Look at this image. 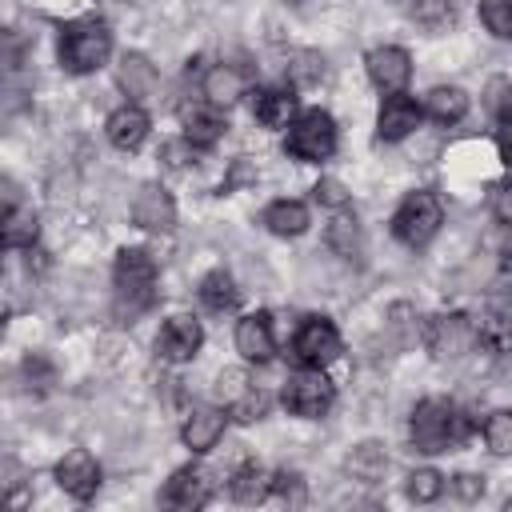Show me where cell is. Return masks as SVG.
I'll return each mask as SVG.
<instances>
[{
  "mask_svg": "<svg viewBox=\"0 0 512 512\" xmlns=\"http://www.w3.org/2000/svg\"><path fill=\"white\" fill-rule=\"evenodd\" d=\"M448 488H452L456 500H480L484 496V476L480 472H456L448 480Z\"/></svg>",
  "mask_w": 512,
  "mask_h": 512,
  "instance_id": "cell-38",
  "label": "cell"
},
{
  "mask_svg": "<svg viewBox=\"0 0 512 512\" xmlns=\"http://www.w3.org/2000/svg\"><path fill=\"white\" fill-rule=\"evenodd\" d=\"M468 436H472V424H468V416H464L452 400L428 396V400H420V404L412 408L408 440H412L416 452H424V456L452 452V448H460Z\"/></svg>",
  "mask_w": 512,
  "mask_h": 512,
  "instance_id": "cell-1",
  "label": "cell"
},
{
  "mask_svg": "<svg viewBox=\"0 0 512 512\" xmlns=\"http://www.w3.org/2000/svg\"><path fill=\"white\" fill-rule=\"evenodd\" d=\"M412 20L424 32H440L452 24V0H412Z\"/></svg>",
  "mask_w": 512,
  "mask_h": 512,
  "instance_id": "cell-33",
  "label": "cell"
},
{
  "mask_svg": "<svg viewBox=\"0 0 512 512\" xmlns=\"http://www.w3.org/2000/svg\"><path fill=\"white\" fill-rule=\"evenodd\" d=\"M252 388V380H248V372L244 368H224L220 376H216V400L228 408V404H236L244 392Z\"/></svg>",
  "mask_w": 512,
  "mask_h": 512,
  "instance_id": "cell-35",
  "label": "cell"
},
{
  "mask_svg": "<svg viewBox=\"0 0 512 512\" xmlns=\"http://www.w3.org/2000/svg\"><path fill=\"white\" fill-rule=\"evenodd\" d=\"M132 220L144 232H172L176 228V204L164 184H144L132 200Z\"/></svg>",
  "mask_w": 512,
  "mask_h": 512,
  "instance_id": "cell-15",
  "label": "cell"
},
{
  "mask_svg": "<svg viewBox=\"0 0 512 512\" xmlns=\"http://www.w3.org/2000/svg\"><path fill=\"white\" fill-rule=\"evenodd\" d=\"M276 492H280L284 500H288V496L300 500V476H296V472H280V476H276Z\"/></svg>",
  "mask_w": 512,
  "mask_h": 512,
  "instance_id": "cell-40",
  "label": "cell"
},
{
  "mask_svg": "<svg viewBox=\"0 0 512 512\" xmlns=\"http://www.w3.org/2000/svg\"><path fill=\"white\" fill-rule=\"evenodd\" d=\"M200 92H204L208 104L232 108L240 96H248V80H244V72L232 68V64H212V68L204 72V80H200Z\"/></svg>",
  "mask_w": 512,
  "mask_h": 512,
  "instance_id": "cell-20",
  "label": "cell"
},
{
  "mask_svg": "<svg viewBox=\"0 0 512 512\" xmlns=\"http://www.w3.org/2000/svg\"><path fill=\"white\" fill-rule=\"evenodd\" d=\"M324 80V56L320 52H296L288 64V88H312Z\"/></svg>",
  "mask_w": 512,
  "mask_h": 512,
  "instance_id": "cell-31",
  "label": "cell"
},
{
  "mask_svg": "<svg viewBox=\"0 0 512 512\" xmlns=\"http://www.w3.org/2000/svg\"><path fill=\"white\" fill-rule=\"evenodd\" d=\"M404 492H408L412 504H432V500H440V492H444V476H440L436 468H416V472H408Z\"/></svg>",
  "mask_w": 512,
  "mask_h": 512,
  "instance_id": "cell-30",
  "label": "cell"
},
{
  "mask_svg": "<svg viewBox=\"0 0 512 512\" xmlns=\"http://www.w3.org/2000/svg\"><path fill=\"white\" fill-rule=\"evenodd\" d=\"M344 472H348L352 480H360V484L384 480V472H388V452H384V444H376V440L356 444V448L344 456Z\"/></svg>",
  "mask_w": 512,
  "mask_h": 512,
  "instance_id": "cell-22",
  "label": "cell"
},
{
  "mask_svg": "<svg viewBox=\"0 0 512 512\" xmlns=\"http://www.w3.org/2000/svg\"><path fill=\"white\" fill-rule=\"evenodd\" d=\"M280 400H284V408H288L292 416H300V420H320V416L332 408L336 388H332V380L324 376V368H308V364H304L300 372H292V376L284 380Z\"/></svg>",
  "mask_w": 512,
  "mask_h": 512,
  "instance_id": "cell-6",
  "label": "cell"
},
{
  "mask_svg": "<svg viewBox=\"0 0 512 512\" xmlns=\"http://www.w3.org/2000/svg\"><path fill=\"white\" fill-rule=\"evenodd\" d=\"M40 236V220L32 208H8L4 212V248H32Z\"/></svg>",
  "mask_w": 512,
  "mask_h": 512,
  "instance_id": "cell-27",
  "label": "cell"
},
{
  "mask_svg": "<svg viewBox=\"0 0 512 512\" xmlns=\"http://www.w3.org/2000/svg\"><path fill=\"white\" fill-rule=\"evenodd\" d=\"M200 304H204L208 312H228V308L236 304V280H232L224 268L208 272V276L200 280Z\"/></svg>",
  "mask_w": 512,
  "mask_h": 512,
  "instance_id": "cell-28",
  "label": "cell"
},
{
  "mask_svg": "<svg viewBox=\"0 0 512 512\" xmlns=\"http://www.w3.org/2000/svg\"><path fill=\"white\" fill-rule=\"evenodd\" d=\"M148 128H152V120H148V112H144L140 104L116 108V112L108 116V124H104L108 140H112L120 152H136V148L148 140Z\"/></svg>",
  "mask_w": 512,
  "mask_h": 512,
  "instance_id": "cell-19",
  "label": "cell"
},
{
  "mask_svg": "<svg viewBox=\"0 0 512 512\" xmlns=\"http://www.w3.org/2000/svg\"><path fill=\"white\" fill-rule=\"evenodd\" d=\"M180 128H184V140L196 144V148H216L228 132V120H224V108L208 104V100H196V104H184L180 108Z\"/></svg>",
  "mask_w": 512,
  "mask_h": 512,
  "instance_id": "cell-13",
  "label": "cell"
},
{
  "mask_svg": "<svg viewBox=\"0 0 512 512\" xmlns=\"http://www.w3.org/2000/svg\"><path fill=\"white\" fill-rule=\"evenodd\" d=\"M252 96V116H256V124H264V128H288L300 112H296V88H256V92H248Z\"/></svg>",
  "mask_w": 512,
  "mask_h": 512,
  "instance_id": "cell-18",
  "label": "cell"
},
{
  "mask_svg": "<svg viewBox=\"0 0 512 512\" xmlns=\"http://www.w3.org/2000/svg\"><path fill=\"white\" fill-rule=\"evenodd\" d=\"M364 68H368V80L388 96V92H404L408 80H412V56L396 44H380L364 56Z\"/></svg>",
  "mask_w": 512,
  "mask_h": 512,
  "instance_id": "cell-10",
  "label": "cell"
},
{
  "mask_svg": "<svg viewBox=\"0 0 512 512\" xmlns=\"http://www.w3.org/2000/svg\"><path fill=\"white\" fill-rule=\"evenodd\" d=\"M268 404H272V400H268V392L252 384L236 404H228V416H232L236 424H256V420H264V416H268Z\"/></svg>",
  "mask_w": 512,
  "mask_h": 512,
  "instance_id": "cell-32",
  "label": "cell"
},
{
  "mask_svg": "<svg viewBox=\"0 0 512 512\" xmlns=\"http://www.w3.org/2000/svg\"><path fill=\"white\" fill-rule=\"evenodd\" d=\"M200 344H204V328H200L196 316H168L164 328H160V336H156V352L168 364L192 360L200 352Z\"/></svg>",
  "mask_w": 512,
  "mask_h": 512,
  "instance_id": "cell-11",
  "label": "cell"
},
{
  "mask_svg": "<svg viewBox=\"0 0 512 512\" xmlns=\"http://www.w3.org/2000/svg\"><path fill=\"white\" fill-rule=\"evenodd\" d=\"M56 484H60V492H68L72 500L84 504V500H92L96 488H100V464L92 460V452L72 448V452H64L60 464H56Z\"/></svg>",
  "mask_w": 512,
  "mask_h": 512,
  "instance_id": "cell-12",
  "label": "cell"
},
{
  "mask_svg": "<svg viewBox=\"0 0 512 512\" xmlns=\"http://www.w3.org/2000/svg\"><path fill=\"white\" fill-rule=\"evenodd\" d=\"M112 56V28L100 16H80L60 28V64L76 76L96 72Z\"/></svg>",
  "mask_w": 512,
  "mask_h": 512,
  "instance_id": "cell-3",
  "label": "cell"
},
{
  "mask_svg": "<svg viewBox=\"0 0 512 512\" xmlns=\"http://www.w3.org/2000/svg\"><path fill=\"white\" fill-rule=\"evenodd\" d=\"M228 492L236 504H260L276 492V476L264 468V464H240L232 476H228Z\"/></svg>",
  "mask_w": 512,
  "mask_h": 512,
  "instance_id": "cell-21",
  "label": "cell"
},
{
  "mask_svg": "<svg viewBox=\"0 0 512 512\" xmlns=\"http://www.w3.org/2000/svg\"><path fill=\"white\" fill-rule=\"evenodd\" d=\"M308 224H312V216H308L304 200H272L264 208V228L272 236H300Z\"/></svg>",
  "mask_w": 512,
  "mask_h": 512,
  "instance_id": "cell-24",
  "label": "cell"
},
{
  "mask_svg": "<svg viewBox=\"0 0 512 512\" xmlns=\"http://www.w3.org/2000/svg\"><path fill=\"white\" fill-rule=\"evenodd\" d=\"M444 224V208L428 188H416L400 200V208L392 212V236L408 248H424Z\"/></svg>",
  "mask_w": 512,
  "mask_h": 512,
  "instance_id": "cell-4",
  "label": "cell"
},
{
  "mask_svg": "<svg viewBox=\"0 0 512 512\" xmlns=\"http://www.w3.org/2000/svg\"><path fill=\"white\" fill-rule=\"evenodd\" d=\"M484 444L492 456H512V408H496L484 420Z\"/></svg>",
  "mask_w": 512,
  "mask_h": 512,
  "instance_id": "cell-29",
  "label": "cell"
},
{
  "mask_svg": "<svg viewBox=\"0 0 512 512\" xmlns=\"http://www.w3.org/2000/svg\"><path fill=\"white\" fill-rule=\"evenodd\" d=\"M156 260L144 248H120L116 268H112V288H116V312L136 320L156 304Z\"/></svg>",
  "mask_w": 512,
  "mask_h": 512,
  "instance_id": "cell-2",
  "label": "cell"
},
{
  "mask_svg": "<svg viewBox=\"0 0 512 512\" xmlns=\"http://www.w3.org/2000/svg\"><path fill=\"white\" fill-rule=\"evenodd\" d=\"M508 508H512V500H508Z\"/></svg>",
  "mask_w": 512,
  "mask_h": 512,
  "instance_id": "cell-41",
  "label": "cell"
},
{
  "mask_svg": "<svg viewBox=\"0 0 512 512\" xmlns=\"http://www.w3.org/2000/svg\"><path fill=\"white\" fill-rule=\"evenodd\" d=\"M496 148H500V160L512 164V88L496 112Z\"/></svg>",
  "mask_w": 512,
  "mask_h": 512,
  "instance_id": "cell-36",
  "label": "cell"
},
{
  "mask_svg": "<svg viewBox=\"0 0 512 512\" xmlns=\"http://www.w3.org/2000/svg\"><path fill=\"white\" fill-rule=\"evenodd\" d=\"M424 120V104H416L408 92H388L380 112H376V140L384 144H400L404 136H412Z\"/></svg>",
  "mask_w": 512,
  "mask_h": 512,
  "instance_id": "cell-9",
  "label": "cell"
},
{
  "mask_svg": "<svg viewBox=\"0 0 512 512\" xmlns=\"http://www.w3.org/2000/svg\"><path fill=\"white\" fill-rule=\"evenodd\" d=\"M480 20L496 40L512 36V0H480Z\"/></svg>",
  "mask_w": 512,
  "mask_h": 512,
  "instance_id": "cell-34",
  "label": "cell"
},
{
  "mask_svg": "<svg viewBox=\"0 0 512 512\" xmlns=\"http://www.w3.org/2000/svg\"><path fill=\"white\" fill-rule=\"evenodd\" d=\"M212 500V480L204 468L188 464V468H176L172 480L164 484V504L180 508V512H192V508H204Z\"/></svg>",
  "mask_w": 512,
  "mask_h": 512,
  "instance_id": "cell-17",
  "label": "cell"
},
{
  "mask_svg": "<svg viewBox=\"0 0 512 512\" xmlns=\"http://www.w3.org/2000/svg\"><path fill=\"white\" fill-rule=\"evenodd\" d=\"M424 344L436 360H460L480 344V328L464 312H440L424 324Z\"/></svg>",
  "mask_w": 512,
  "mask_h": 512,
  "instance_id": "cell-7",
  "label": "cell"
},
{
  "mask_svg": "<svg viewBox=\"0 0 512 512\" xmlns=\"http://www.w3.org/2000/svg\"><path fill=\"white\" fill-rule=\"evenodd\" d=\"M236 352L252 364H268L276 352V336H272V316L268 312H248L236 320Z\"/></svg>",
  "mask_w": 512,
  "mask_h": 512,
  "instance_id": "cell-16",
  "label": "cell"
},
{
  "mask_svg": "<svg viewBox=\"0 0 512 512\" xmlns=\"http://www.w3.org/2000/svg\"><path fill=\"white\" fill-rule=\"evenodd\" d=\"M424 116H432L436 124H460L468 116V92L456 84H436L424 96Z\"/></svg>",
  "mask_w": 512,
  "mask_h": 512,
  "instance_id": "cell-23",
  "label": "cell"
},
{
  "mask_svg": "<svg viewBox=\"0 0 512 512\" xmlns=\"http://www.w3.org/2000/svg\"><path fill=\"white\" fill-rule=\"evenodd\" d=\"M284 148H288V156H296V160H304V164L328 160V156L336 152V120H332L324 108L300 112V116L288 124Z\"/></svg>",
  "mask_w": 512,
  "mask_h": 512,
  "instance_id": "cell-5",
  "label": "cell"
},
{
  "mask_svg": "<svg viewBox=\"0 0 512 512\" xmlns=\"http://www.w3.org/2000/svg\"><path fill=\"white\" fill-rule=\"evenodd\" d=\"M316 200L324 204V208H348V192H344V184L340 180H320L316 184Z\"/></svg>",
  "mask_w": 512,
  "mask_h": 512,
  "instance_id": "cell-39",
  "label": "cell"
},
{
  "mask_svg": "<svg viewBox=\"0 0 512 512\" xmlns=\"http://www.w3.org/2000/svg\"><path fill=\"white\" fill-rule=\"evenodd\" d=\"M224 424H228V408H216V404H200L184 416L180 424V440L188 452H212L224 436Z\"/></svg>",
  "mask_w": 512,
  "mask_h": 512,
  "instance_id": "cell-14",
  "label": "cell"
},
{
  "mask_svg": "<svg viewBox=\"0 0 512 512\" xmlns=\"http://www.w3.org/2000/svg\"><path fill=\"white\" fill-rule=\"evenodd\" d=\"M120 88L132 96V100H144V96H152V88H156V68L144 60V56H124L120 60Z\"/></svg>",
  "mask_w": 512,
  "mask_h": 512,
  "instance_id": "cell-26",
  "label": "cell"
},
{
  "mask_svg": "<svg viewBox=\"0 0 512 512\" xmlns=\"http://www.w3.org/2000/svg\"><path fill=\"white\" fill-rule=\"evenodd\" d=\"M196 144H188L184 136L180 140H168L164 148H160V156H164V168H172V172H184L188 164H196Z\"/></svg>",
  "mask_w": 512,
  "mask_h": 512,
  "instance_id": "cell-37",
  "label": "cell"
},
{
  "mask_svg": "<svg viewBox=\"0 0 512 512\" xmlns=\"http://www.w3.org/2000/svg\"><path fill=\"white\" fill-rule=\"evenodd\" d=\"M292 352L308 368H328L344 352V344H340V332L328 316H308V320H300V328L292 336Z\"/></svg>",
  "mask_w": 512,
  "mask_h": 512,
  "instance_id": "cell-8",
  "label": "cell"
},
{
  "mask_svg": "<svg viewBox=\"0 0 512 512\" xmlns=\"http://www.w3.org/2000/svg\"><path fill=\"white\" fill-rule=\"evenodd\" d=\"M324 240H328V248H332L336 256L352 260V256L360 252V224H356V216H352L348 208H336L332 220H328V228H324Z\"/></svg>",
  "mask_w": 512,
  "mask_h": 512,
  "instance_id": "cell-25",
  "label": "cell"
}]
</instances>
